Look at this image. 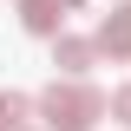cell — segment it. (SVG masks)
I'll use <instances>...</instances> for the list:
<instances>
[{"label": "cell", "mask_w": 131, "mask_h": 131, "mask_svg": "<svg viewBox=\"0 0 131 131\" xmlns=\"http://www.w3.org/2000/svg\"><path fill=\"white\" fill-rule=\"evenodd\" d=\"M112 118H118V125L131 131V85H125V92H112Z\"/></svg>", "instance_id": "obj_6"}, {"label": "cell", "mask_w": 131, "mask_h": 131, "mask_svg": "<svg viewBox=\"0 0 131 131\" xmlns=\"http://www.w3.org/2000/svg\"><path fill=\"white\" fill-rule=\"evenodd\" d=\"M20 26H26V33H52V39H59V26H66V0H20Z\"/></svg>", "instance_id": "obj_4"}, {"label": "cell", "mask_w": 131, "mask_h": 131, "mask_svg": "<svg viewBox=\"0 0 131 131\" xmlns=\"http://www.w3.org/2000/svg\"><path fill=\"white\" fill-rule=\"evenodd\" d=\"M26 112H39V105L20 98V92H0V131H20V125H26Z\"/></svg>", "instance_id": "obj_5"}, {"label": "cell", "mask_w": 131, "mask_h": 131, "mask_svg": "<svg viewBox=\"0 0 131 131\" xmlns=\"http://www.w3.org/2000/svg\"><path fill=\"white\" fill-rule=\"evenodd\" d=\"M33 105H39L46 131H92L98 118L112 112V98L98 92V85H85V79H52L46 92L33 98Z\"/></svg>", "instance_id": "obj_1"}, {"label": "cell", "mask_w": 131, "mask_h": 131, "mask_svg": "<svg viewBox=\"0 0 131 131\" xmlns=\"http://www.w3.org/2000/svg\"><path fill=\"white\" fill-rule=\"evenodd\" d=\"M52 66H59V79H85L98 66V39H72V33H59L52 39Z\"/></svg>", "instance_id": "obj_2"}, {"label": "cell", "mask_w": 131, "mask_h": 131, "mask_svg": "<svg viewBox=\"0 0 131 131\" xmlns=\"http://www.w3.org/2000/svg\"><path fill=\"white\" fill-rule=\"evenodd\" d=\"M20 131H33V125H20Z\"/></svg>", "instance_id": "obj_7"}, {"label": "cell", "mask_w": 131, "mask_h": 131, "mask_svg": "<svg viewBox=\"0 0 131 131\" xmlns=\"http://www.w3.org/2000/svg\"><path fill=\"white\" fill-rule=\"evenodd\" d=\"M92 39H98V52H105V59H131V0H118L112 13L98 20Z\"/></svg>", "instance_id": "obj_3"}]
</instances>
